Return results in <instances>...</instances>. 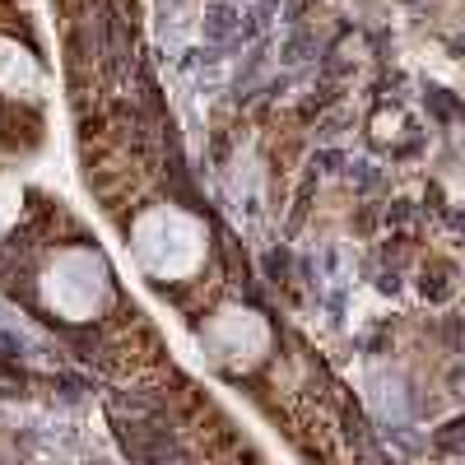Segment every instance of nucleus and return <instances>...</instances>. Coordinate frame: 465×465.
Masks as SVG:
<instances>
[{"label": "nucleus", "mask_w": 465, "mask_h": 465, "mask_svg": "<svg viewBox=\"0 0 465 465\" xmlns=\"http://www.w3.org/2000/svg\"><path fill=\"white\" fill-rule=\"evenodd\" d=\"M131 242H135V261L153 280H186L205 261V223L191 219L186 210L159 205L135 219Z\"/></svg>", "instance_id": "nucleus-1"}, {"label": "nucleus", "mask_w": 465, "mask_h": 465, "mask_svg": "<svg viewBox=\"0 0 465 465\" xmlns=\"http://www.w3.org/2000/svg\"><path fill=\"white\" fill-rule=\"evenodd\" d=\"M43 302L65 322H94L107 302V261L89 247L56 252L43 270Z\"/></svg>", "instance_id": "nucleus-2"}, {"label": "nucleus", "mask_w": 465, "mask_h": 465, "mask_svg": "<svg viewBox=\"0 0 465 465\" xmlns=\"http://www.w3.org/2000/svg\"><path fill=\"white\" fill-rule=\"evenodd\" d=\"M205 344L219 363L247 368L270 349V326L256 312H247V307H223V312L205 322Z\"/></svg>", "instance_id": "nucleus-3"}, {"label": "nucleus", "mask_w": 465, "mask_h": 465, "mask_svg": "<svg viewBox=\"0 0 465 465\" xmlns=\"http://www.w3.org/2000/svg\"><path fill=\"white\" fill-rule=\"evenodd\" d=\"M0 89L15 94V98H28L43 89V70L37 61L28 56V47L10 43V37H0Z\"/></svg>", "instance_id": "nucleus-4"}, {"label": "nucleus", "mask_w": 465, "mask_h": 465, "mask_svg": "<svg viewBox=\"0 0 465 465\" xmlns=\"http://www.w3.org/2000/svg\"><path fill=\"white\" fill-rule=\"evenodd\" d=\"M19 210H24V191H19V182H15V177H0V232H5V228L19 219Z\"/></svg>", "instance_id": "nucleus-5"}]
</instances>
